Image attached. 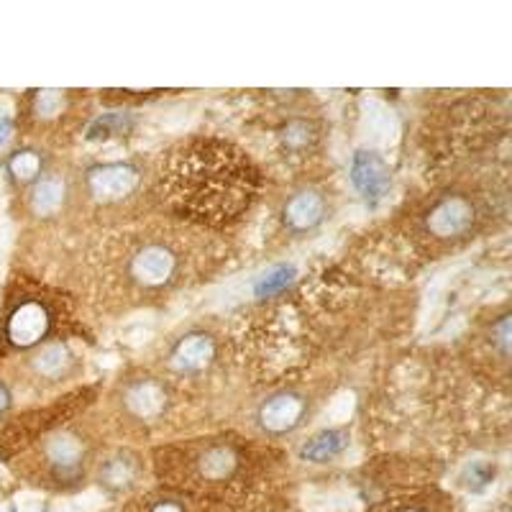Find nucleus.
Segmentation results:
<instances>
[{"mask_svg":"<svg viewBox=\"0 0 512 512\" xmlns=\"http://www.w3.org/2000/svg\"><path fill=\"white\" fill-rule=\"evenodd\" d=\"M85 95L80 90H29L21 103V128L29 136L49 139L54 134H70L82 123Z\"/></svg>","mask_w":512,"mask_h":512,"instance_id":"f8f14e48","label":"nucleus"},{"mask_svg":"<svg viewBox=\"0 0 512 512\" xmlns=\"http://www.w3.org/2000/svg\"><path fill=\"white\" fill-rule=\"evenodd\" d=\"M315 402L318 400L305 384H280L256 402L251 425L262 441H280L308 423Z\"/></svg>","mask_w":512,"mask_h":512,"instance_id":"9b49d317","label":"nucleus"},{"mask_svg":"<svg viewBox=\"0 0 512 512\" xmlns=\"http://www.w3.org/2000/svg\"><path fill=\"white\" fill-rule=\"evenodd\" d=\"M367 512H454L451 497L436 487H418L377 502Z\"/></svg>","mask_w":512,"mask_h":512,"instance_id":"a211bd4d","label":"nucleus"},{"mask_svg":"<svg viewBox=\"0 0 512 512\" xmlns=\"http://www.w3.org/2000/svg\"><path fill=\"white\" fill-rule=\"evenodd\" d=\"M82 418L85 415L52 425L16 448L8 456L13 472L29 484L52 489V492L80 489L95 472V464L103 454L98 433Z\"/></svg>","mask_w":512,"mask_h":512,"instance_id":"39448f33","label":"nucleus"},{"mask_svg":"<svg viewBox=\"0 0 512 512\" xmlns=\"http://www.w3.org/2000/svg\"><path fill=\"white\" fill-rule=\"evenodd\" d=\"M49 169L47 154L41 152L39 146L24 144L13 149L6 159V172L8 180L18 187V190H26L29 185H34L44 172Z\"/></svg>","mask_w":512,"mask_h":512,"instance_id":"6ab92c4d","label":"nucleus"},{"mask_svg":"<svg viewBox=\"0 0 512 512\" xmlns=\"http://www.w3.org/2000/svg\"><path fill=\"white\" fill-rule=\"evenodd\" d=\"M226 259L221 233L172 218H139L105 228L80 262V295L95 313L152 308L210 280Z\"/></svg>","mask_w":512,"mask_h":512,"instance_id":"f257e3e1","label":"nucleus"},{"mask_svg":"<svg viewBox=\"0 0 512 512\" xmlns=\"http://www.w3.org/2000/svg\"><path fill=\"white\" fill-rule=\"evenodd\" d=\"M495 216V195L474 182H448L425 192L400 216L410 249L425 259H441L482 236Z\"/></svg>","mask_w":512,"mask_h":512,"instance_id":"20e7f679","label":"nucleus"},{"mask_svg":"<svg viewBox=\"0 0 512 512\" xmlns=\"http://www.w3.org/2000/svg\"><path fill=\"white\" fill-rule=\"evenodd\" d=\"M282 451L262 438L223 431L180 438L152 448L159 487L172 489L208 512L249 510L280 482Z\"/></svg>","mask_w":512,"mask_h":512,"instance_id":"7ed1b4c3","label":"nucleus"},{"mask_svg":"<svg viewBox=\"0 0 512 512\" xmlns=\"http://www.w3.org/2000/svg\"><path fill=\"white\" fill-rule=\"evenodd\" d=\"M226 351V341L213 328H187L182 336L169 341L154 372L162 374L175 390L182 392L185 387L205 382V377L216 372L226 361Z\"/></svg>","mask_w":512,"mask_h":512,"instance_id":"9d476101","label":"nucleus"},{"mask_svg":"<svg viewBox=\"0 0 512 512\" xmlns=\"http://www.w3.org/2000/svg\"><path fill=\"white\" fill-rule=\"evenodd\" d=\"M349 177L354 182L356 192L369 205L382 203L387 198V192L392 190L390 164L384 162L382 154L372 152V149H359V152H354L349 164Z\"/></svg>","mask_w":512,"mask_h":512,"instance_id":"dca6fc26","label":"nucleus"},{"mask_svg":"<svg viewBox=\"0 0 512 512\" xmlns=\"http://www.w3.org/2000/svg\"><path fill=\"white\" fill-rule=\"evenodd\" d=\"M182 397L162 374L154 369L126 374L111 392V408L118 423L131 433H152L164 428Z\"/></svg>","mask_w":512,"mask_h":512,"instance_id":"6e6552de","label":"nucleus"},{"mask_svg":"<svg viewBox=\"0 0 512 512\" xmlns=\"http://www.w3.org/2000/svg\"><path fill=\"white\" fill-rule=\"evenodd\" d=\"M267 177L246 149L221 136H187L152 162V203L164 218L223 233L262 200Z\"/></svg>","mask_w":512,"mask_h":512,"instance_id":"f03ea898","label":"nucleus"},{"mask_svg":"<svg viewBox=\"0 0 512 512\" xmlns=\"http://www.w3.org/2000/svg\"><path fill=\"white\" fill-rule=\"evenodd\" d=\"M93 474L100 487L108 489L111 495H128V492H134L144 482L146 461L134 448H108V451L100 454Z\"/></svg>","mask_w":512,"mask_h":512,"instance_id":"2eb2a0df","label":"nucleus"},{"mask_svg":"<svg viewBox=\"0 0 512 512\" xmlns=\"http://www.w3.org/2000/svg\"><path fill=\"white\" fill-rule=\"evenodd\" d=\"M11 408H13V395L11 390H8V384L3 382V377H0V418H6V413Z\"/></svg>","mask_w":512,"mask_h":512,"instance_id":"5701e85b","label":"nucleus"},{"mask_svg":"<svg viewBox=\"0 0 512 512\" xmlns=\"http://www.w3.org/2000/svg\"><path fill=\"white\" fill-rule=\"evenodd\" d=\"M292 282H295V269L287 267V264H277V267L267 269L259 277V282H256V297H262V300L282 297Z\"/></svg>","mask_w":512,"mask_h":512,"instance_id":"4be33fe9","label":"nucleus"},{"mask_svg":"<svg viewBox=\"0 0 512 512\" xmlns=\"http://www.w3.org/2000/svg\"><path fill=\"white\" fill-rule=\"evenodd\" d=\"M75 328L70 297L39 282H16L0 308L3 354L21 356L57 338H72Z\"/></svg>","mask_w":512,"mask_h":512,"instance_id":"0eeeda50","label":"nucleus"},{"mask_svg":"<svg viewBox=\"0 0 512 512\" xmlns=\"http://www.w3.org/2000/svg\"><path fill=\"white\" fill-rule=\"evenodd\" d=\"M75 177L70 172L49 167L34 185L21 190V210L36 223H54L72 216Z\"/></svg>","mask_w":512,"mask_h":512,"instance_id":"4468645a","label":"nucleus"},{"mask_svg":"<svg viewBox=\"0 0 512 512\" xmlns=\"http://www.w3.org/2000/svg\"><path fill=\"white\" fill-rule=\"evenodd\" d=\"M349 431L344 428H326V431L315 433L313 438L303 443L300 448V459L313 461V464H328L336 456H341L349 448Z\"/></svg>","mask_w":512,"mask_h":512,"instance_id":"412c9836","label":"nucleus"},{"mask_svg":"<svg viewBox=\"0 0 512 512\" xmlns=\"http://www.w3.org/2000/svg\"><path fill=\"white\" fill-rule=\"evenodd\" d=\"M80 374L82 356L72 349L70 338H57L16 356V361L8 364V379L3 382L8 384L11 395L21 392V395L39 397L75 382Z\"/></svg>","mask_w":512,"mask_h":512,"instance_id":"1a4fd4ad","label":"nucleus"},{"mask_svg":"<svg viewBox=\"0 0 512 512\" xmlns=\"http://www.w3.org/2000/svg\"><path fill=\"white\" fill-rule=\"evenodd\" d=\"M72 216H85L105 228L139 221L141 210H154L152 162L113 159L95 162L77 172Z\"/></svg>","mask_w":512,"mask_h":512,"instance_id":"423d86ee","label":"nucleus"},{"mask_svg":"<svg viewBox=\"0 0 512 512\" xmlns=\"http://www.w3.org/2000/svg\"><path fill=\"white\" fill-rule=\"evenodd\" d=\"M123 512H208L205 507L195 505L187 497L177 495L172 489H146V492H139L131 500L126 502V510Z\"/></svg>","mask_w":512,"mask_h":512,"instance_id":"aec40b11","label":"nucleus"},{"mask_svg":"<svg viewBox=\"0 0 512 512\" xmlns=\"http://www.w3.org/2000/svg\"><path fill=\"white\" fill-rule=\"evenodd\" d=\"M323 144V128L315 118L308 116H292L277 128V146H280V154L290 162L297 159H308Z\"/></svg>","mask_w":512,"mask_h":512,"instance_id":"f3484780","label":"nucleus"},{"mask_svg":"<svg viewBox=\"0 0 512 512\" xmlns=\"http://www.w3.org/2000/svg\"><path fill=\"white\" fill-rule=\"evenodd\" d=\"M331 210L333 195L326 182L305 177V180L295 182L282 198L280 208H277V221L292 239H308L331 218Z\"/></svg>","mask_w":512,"mask_h":512,"instance_id":"ddd939ff","label":"nucleus"}]
</instances>
